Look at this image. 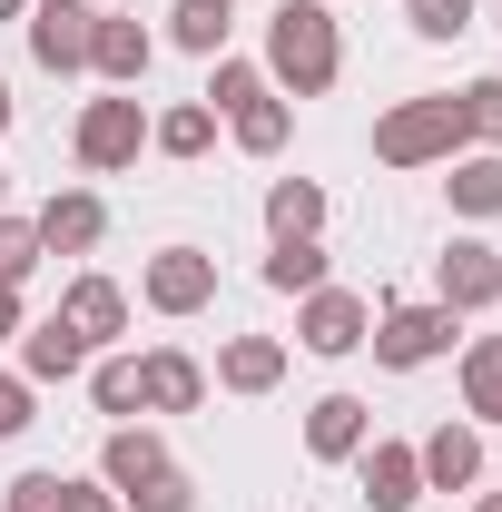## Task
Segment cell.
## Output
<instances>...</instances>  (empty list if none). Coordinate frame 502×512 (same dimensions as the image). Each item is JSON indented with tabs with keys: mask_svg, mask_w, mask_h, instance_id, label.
<instances>
[{
	"mask_svg": "<svg viewBox=\"0 0 502 512\" xmlns=\"http://www.w3.org/2000/svg\"><path fill=\"white\" fill-rule=\"evenodd\" d=\"M335 79H345L335 10L325 0H276V20H266V89L276 99H325Z\"/></svg>",
	"mask_w": 502,
	"mask_h": 512,
	"instance_id": "6da1fadb",
	"label": "cell"
},
{
	"mask_svg": "<svg viewBox=\"0 0 502 512\" xmlns=\"http://www.w3.org/2000/svg\"><path fill=\"white\" fill-rule=\"evenodd\" d=\"M473 138H463V109H453V89L434 99H394L375 119V168H443V158H463Z\"/></svg>",
	"mask_w": 502,
	"mask_h": 512,
	"instance_id": "7a4b0ae2",
	"label": "cell"
},
{
	"mask_svg": "<svg viewBox=\"0 0 502 512\" xmlns=\"http://www.w3.org/2000/svg\"><path fill=\"white\" fill-rule=\"evenodd\" d=\"M138 148H148V109H138V89L89 99V109H79V128H69V158H79L89 178H119V168H138Z\"/></svg>",
	"mask_w": 502,
	"mask_h": 512,
	"instance_id": "3957f363",
	"label": "cell"
},
{
	"mask_svg": "<svg viewBox=\"0 0 502 512\" xmlns=\"http://www.w3.org/2000/svg\"><path fill=\"white\" fill-rule=\"evenodd\" d=\"M453 325L443 306H375V365H394V375H414V365H434V355H453Z\"/></svg>",
	"mask_w": 502,
	"mask_h": 512,
	"instance_id": "277c9868",
	"label": "cell"
},
{
	"mask_svg": "<svg viewBox=\"0 0 502 512\" xmlns=\"http://www.w3.org/2000/svg\"><path fill=\"white\" fill-rule=\"evenodd\" d=\"M365 335H375V306H365L355 286L325 276L315 296H296V345H306V355H355Z\"/></svg>",
	"mask_w": 502,
	"mask_h": 512,
	"instance_id": "5b68a950",
	"label": "cell"
},
{
	"mask_svg": "<svg viewBox=\"0 0 502 512\" xmlns=\"http://www.w3.org/2000/svg\"><path fill=\"white\" fill-rule=\"evenodd\" d=\"M138 296L158 306V316H197V306H217V256L207 247H158L138 266Z\"/></svg>",
	"mask_w": 502,
	"mask_h": 512,
	"instance_id": "8992f818",
	"label": "cell"
},
{
	"mask_svg": "<svg viewBox=\"0 0 502 512\" xmlns=\"http://www.w3.org/2000/svg\"><path fill=\"white\" fill-rule=\"evenodd\" d=\"M502 296V256L483 247V237H453V247L434 256V306L443 316H483Z\"/></svg>",
	"mask_w": 502,
	"mask_h": 512,
	"instance_id": "52a82bcc",
	"label": "cell"
},
{
	"mask_svg": "<svg viewBox=\"0 0 502 512\" xmlns=\"http://www.w3.org/2000/svg\"><path fill=\"white\" fill-rule=\"evenodd\" d=\"M89 20L99 10H79V0H30V20H20L30 30V60L50 69V79H79L89 69Z\"/></svg>",
	"mask_w": 502,
	"mask_h": 512,
	"instance_id": "ba28073f",
	"label": "cell"
},
{
	"mask_svg": "<svg viewBox=\"0 0 502 512\" xmlns=\"http://www.w3.org/2000/svg\"><path fill=\"white\" fill-rule=\"evenodd\" d=\"M365 444H375V404L365 394H315L306 404V453L315 463H355Z\"/></svg>",
	"mask_w": 502,
	"mask_h": 512,
	"instance_id": "9c48e42d",
	"label": "cell"
},
{
	"mask_svg": "<svg viewBox=\"0 0 502 512\" xmlns=\"http://www.w3.org/2000/svg\"><path fill=\"white\" fill-rule=\"evenodd\" d=\"M168 473H178V463H168V444H158L148 424H119V434L99 444V483H109L119 503H138V493H148V483H168Z\"/></svg>",
	"mask_w": 502,
	"mask_h": 512,
	"instance_id": "30bf717a",
	"label": "cell"
},
{
	"mask_svg": "<svg viewBox=\"0 0 502 512\" xmlns=\"http://www.w3.org/2000/svg\"><path fill=\"white\" fill-rule=\"evenodd\" d=\"M148 60H158V40H148L138 20H119V10H99V20H89V79L138 89V79H148Z\"/></svg>",
	"mask_w": 502,
	"mask_h": 512,
	"instance_id": "8fae6325",
	"label": "cell"
},
{
	"mask_svg": "<svg viewBox=\"0 0 502 512\" xmlns=\"http://www.w3.org/2000/svg\"><path fill=\"white\" fill-rule=\"evenodd\" d=\"M414 463H424V493H473L493 453H483V434H473V424H434V434L414 444Z\"/></svg>",
	"mask_w": 502,
	"mask_h": 512,
	"instance_id": "7c38bea8",
	"label": "cell"
},
{
	"mask_svg": "<svg viewBox=\"0 0 502 512\" xmlns=\"http://www.w3.org/2000/svg\"><path fill=\"white\" fill-rule=\"evenodd\" d=\"M60 325L99 355L109 335H128V286L119 276H69V296H60Z\"/></svg>",
	"mask_w": 502,
	"mask_h": 512,
	"instance_id": "4fadbf2b",
	"label": "cell"
},
{
	"mask_svg": "<svg viewBox=\"0 0 502 512\" xmlns=\"http://www.w3.org/2000/svg\"><path fill=\"white\" fill-rule=\"evenodd\" d=\"M355 483H365V512H414V503H424V463H414V444H365V453H355Z\"/></svg>",
	"mask_w": 502,
	"mask_h": 512,
	"instance_id": "5bb4252c",
	"label": "cell"
},
{
	"mask_svg": "<svg viewBox=\"0 0 502 512\" xmlns=\"http://www.w3.org/2000/svg\"><path fill=\"white\" fill-rule=\"evenodd\" d=\"M30 227H40V247H50V256H89L99 237H109V207H99L89 188H60L40 217H30Z\"/></svg>",
	"mask_w": 502,
	"mask_h": 512,
	"instance_id": "9a60e30c",
	"label": "cell"
},
{
	"mask_svg": "<svg viewBox=\"0 0 502 512\" xmlns=\"http://www.w3.org/2000/svg\"><path fill=\"white\" fill-rule=\"evenodd\" d=\"M20 375L30 384H69V375H89V345H79L60 316H40V325H20Z\"/></svg>",
	"mask_w": 502,
	"mask_h": 512,
	"instance_id": "2e32d148",
	"label": "cell"
},
{
	"mask_svg": "<svg viewBox=\"0 0 502 512\" xmlns=\"http://www.w3.org/2000/svg\"><path fill=\"white\" fill-rule=\"evenodd\" d=\"M217 384H227V394H276V384H286V345H276V335H227V345H217Z\"/></svg>",
	"mask_w": 502,
	"mask_h": 512,
	"instance_id": "e0dca14e",
	"label": "cell"
},
{
	"mask_svg": "<svg viewBox=\"0 0 502 512\" xmlns=\"http://www.w3.org/2000/svg\"><path fill=\"white\" fill-rule=\"evenodd\" d=\"M148 365V414H197L207 404V365L178 355V345H158V355H138Z\"/></svg>",
	"mask_w": 502,
	"mask_h": 512,
	"instance_id": "ac0fdd59",
	"label": "cell"
},
{
	"mask_svg": "<svg viewBox=\"0 0 502 512\" xmlns=\"http://www.w3.org/2000/svg\"><path fill=\"white\" fill-rule=\"evenodd\" d=\"M453 178V217H502V148H463V158H443Z\"/></svg>",
	"mask_w": 502,
	"mask_h": 512,
	"instance_id": "d6986e66",
	"label": "cell"
},
{
	"mask_svg": "<svg viewBox=\"0 0 502 512\" xmlns=\"http://www.w3.org/2000/svg\"><path fill=\"white\" fill-rule=\"evenodd\" d=\"M227 128H237V148H247V158H286V138H296V109H286L276 89H256L247 109H227Z\"/></svg>",
	"mask_w": 502,
	"mask_h": 512,
	"instance_id": "ffe728a7",
	"label": "cell"
},
{
	"mask_svg": "<svg viewBox=\"0 0 502 512\" xmlns=\"http://www.w3.org/2000/svg\"><path fill=\"white\" fill-rule=\"evenodd\" d=\"M89 404H99V414H148V365H138V355H99V365H89Z\"/></svg>",
	"mask_w": 502,
	"mask_h": 512,
	"instance_id": "44dd1931",
	"label": "cell"
},
{
	"mask_svg": "<svg viewBox=\"0 0 502 512\" xmlns=\"http://www.w3.org/2000/svg\"><path fill=\"white\" fill-rule=\"evenodd\" d=\"M463 414L473 424H502V335H473L463 345Z\"/></svg>",
	"mask_w": 502,
	"mask_h": 512,
	"instance_id": "7402d4cb",
	"label": "cell"
},
{
	"mask_svg": "<svg viewBox=\"0 0 502 512\" xmlns=\"http://www.w3.org/2000/svg\"><path fill=\"white\" fill-rule=\"evenodd\" d=\"M148 148H158V158H207V148H217V109H207V99H188V109L148 119Z\"/></svg>",
	"mask_w": 502,
	"mask_h": 512,
	"instance_id": "603a6c76",
	"label": "cell"
},
{
	"mask_svg": "<svg viewBox=\"0 0 502 512\" xmlns=\"http://www.w3.org/2000/svg\"><path fill=\"white\" fill-rule=\"evenodd\" d=\"M227 30H237V20H227V0H178V10H168V40L197 50V60H227Z\"/></svg>",
	"mask_w": 502,
	"mask_h": 512,
	"instance_id": "cb8c5ba5",
	"label": "cell"
},
{
	"mask_svg": "<svg viewBox=\"0 0 502 512\" xmlns=\"http://www.w3.org/2000/svg\"><path fill=\"white\" fill-rule=\"evenodd\" d=\"M266 286H276V296H315V286H325V237H276Z\"/></svg>",
	"mask_w": 502,
	"mask_h": 512,
	"instance_id": "d4e9b609",
	"label": "cell"
},
{
	"mask_svg": "<svg viewBox=\"0 0 502 512\" xmlns=\"http://www.w3.org/2000/svg\"><path fill=\"white\" fill-rule=\"evenodd\" d=\"M266 227H276V237H315V227H325V188H315V178H276V188H266Z\"/></svg>",
	"mask_w": 502,
	"mask_h": 512,
	"instance_id": "484cf974",
	"label": "cell"
},
{
	"mask_svg": "<svg viewBox=\"0 0 502 512\" xmlns=\"http://www.w3.org/2000/svg\"><path fill=\"white\" fill-rule=\"evenodd\" d=\"M453 109H463V138H473V148H502V79L453 89Z\"/></svg>",
	"mask_w": 502,
	"mask_h": 512,
	"instance_id": "4316f807",
	"label": "cell"
},
{
	"mask_svg": "<svg viewBox=\"0 0 502 512\" xmlns=\"http://www.w3.org/2000/svg\"><path fill=\"white\" fill-rule=\"evenodd\" d=\"M404 30L414 40H463L473 30V0H404Z\"/></svg>",
	"mask_w": 502,
	"mask_h": 512,
	"instance_id": "83f0119b",
	"label": "cell"
},
{
	"mask_svg": "<svg viewBox=\"0 0 502 512\" xmlns=\"http://www.w3.org/2000/svg\"><path fill=\"white\" fill-rule=\"evenodd\" d=\"M256 89H266V69H256V60H217V69H207V109H217V119L247 109Z\"/></svg>",
	"mask_w": 502,
	"mask_h": 512,
	"instance_id": "f1b7e54d",
	"label": "cell"
},
{
	"mask_svg": "<svg viewBox=\"0 0 502 512\" xmlns=\"http://www.w3.org/2000/svg\"><path fill=\"white\" fill-rule=\"evenodd\" d=\"M40 256H50V247H40V227H30V217H0V286H20Z\"/></svg>",
	"mask_w": 502,
	"mask_h": 512,
	"instance_id": "f546056e",
	"label": "cell"
},
{
	"mask_svg": "<svg viewBox=\"0 0 502 512\" xmlns=\"http://www.w3.org/2000/svg\"><path fill=\"white\" fill-rule=\"evenodd\" d=\"M30 404H40V384H30V375H0V444L30 434Z\"/></svg>",
	"mask_w": 502,
	"mask_h": 512,
	"instance_id": "4dcf8cb0",
	"label": "cell"
},
{
	"mask_svg": "<svg viewBox=\"0 0 502 512\" xmlns=\"http://www.w3.org/2000/svg\"><path fill=\"white\" fill-rule=\"evenodd\" d=\"M119 512H197V483H188V473H168V483H148V493L119 503Z\"/></svg>",
	"mask_w": 502,
	"mask_h": 512,
	"instance_id": "1f68e13d",
	"label": "cell"
},
{
	"mask_svg": "<svg viewBox=\"0 0 502 512\" xmlns=\"http://www.w3.org/2000/svg\"><path fill=\"white\" fill-rule=\"evenodd\" d=\"M50 512H119V493H109V483H69V473H60Z\"/></svg>",
	"mask_w": 502,
	"mask_h": 512,
	"instance_id": "d6a6232c",
	"label": "cell"
},
{
	"mask_svg": "<svg viewBox=\"0 0 502 512\" xmlns=\"http://www.w3.org/2000/svg\"><path fill=\"white\" fill-rule=\"evenodd\" d=\"M50 493H60V473H20L0 503H10V512H50Z\"/></svg>",
	"mask_w": 502,
	"mask_h": 512,
	"instance_id": "836d02e7",
	"label": "cell"
},
{
	"mask_svg": "<svg viewBox=\"0 0 502 512\" xmlns=\"http://www.w3.org/2000/svg\"><path fill=\"white\" fill-rule=\"evenodd\" d=\"M0 335H20V286H0Z\"/></svg>",
	"mask_w": 502,
	"mask_h": 512,
	"instance_id": "e575fe53",
	"label": "cell"
},
{
	"mask_svg": "<svg viewBox=\"0 0 502 512\" xmlns=\"http://www.w3.org/2000/svg\"><path fill=\"white\" fill-rule=\"evenodd\" d=\"M0 20H30V0H0Z\"/></svg>",
	"mask_w": 502,
	"mask_h": 512,
	"instance_id": "d590c367",
	"label": "cell"
},
{
	"mask_svg": "<svg viewBox=\"0 0 502 512\" xmlns=\"http://www.w3.org/2000/svg\"><path fill=\"white\" fill-rule=\"evenodd\" d=\"M10 109H20V99H10V79H0V128H10Z\"/></svg>",
	"mask_w": 502,
	"mask_h": 512,
	"instance_id": "8d00e7d4",
	"label": "cell"
},
{
	"mask_svg": "<svg viewBox=\"0 0 502 512\" xmlns=\"http://www.w3.org/2000/svg\"><path fill=\"white\" fill-rule=\"evenodd\" d=\"M473 512H502V493H483V503H473Z\"/></svg>",
	"mask_w": 502,
	"mask_h": 512,
	"instance_id": "74e56055",
	"label": "cell"
},
{
	"mask_svg": "<svg viewBox=\"0 0 502 512\" xmlns=\"http://www.w3.org/2000/svg\"><path fill=\"white\" fill-rule=\"evenodd\" d=\"M0 188H10V168H0Z\"/></svg>",
	"mask_w": 502,
	"mask_h": 512,
	"instance_id": "f35d334b",
	"label": "cell"
},
{
	"mask_svg": "<svg viewBox=\"0 0 502 512\" xmlns=\"http://www.w3.org/2000/svg\"><path fill=\"white\" fill-rule=\"evenodd\" d=\"M0 512H10V503H0Z\"/></svg>",
	"mask_w": 502,
	"mask_h": 512,
	"instance_id": "ab89813d",
	"label": "cell"
},
{
	"mask_svg": "<svg viewBox=\"0 0 502 512\" xmlns=\"http://www.w3.org/2000/svg\"><path fill=\"white\" fill-rule=\"evenodd\" d=\"M493 306H502V296H493Z\"/></svg>",
	"mask_w": 502,
	"mask_h": 512,
	"instance_id": "60d3db41",
	"label": "cell"
}]
</instances>
